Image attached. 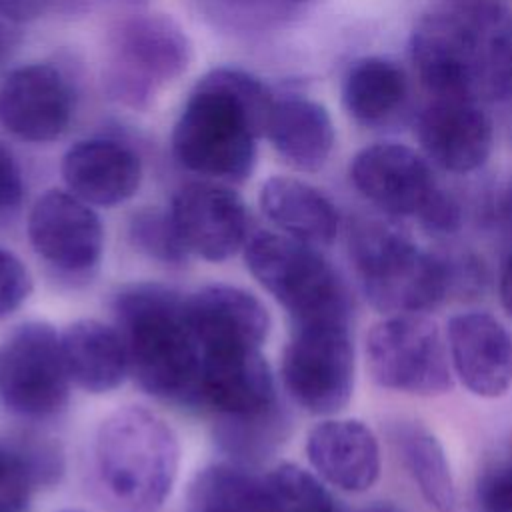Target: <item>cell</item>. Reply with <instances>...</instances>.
Instances as JSON below:
<instances>
[{"label":"cell","instance_id":"obj_23","mask_svg":"<svg viewBox=\"0 0 512 512\" xmlns=\"http://www.w3.org/2000/svg\"><path fill=\"white\" fill-rule=\"evenodd\" d=\"M266 138L296 170H320L334 148V126L328 110L302 96L274 100Z\"/></svg>","mask_w":512,"mask_h":512},{"label":"cell","instance_id":"obj_17","mask_svg":"<svg viewBox=\"0 0 512 512\" xmlns=\"http://www.w3.org/2000/svg\"><path fill=\"white\" fill-rule=\"evenodd\" d=\"M186 316L200 350L260 348L272 326L264 302L230 284H208L192 292Z\"/></svg>","mask_w":512,"mask_h":512},{"label":"cell","instance_id":"obj_8","mask_svg":"<svg viewBox=\"0 0 512 512\" xmlns=\"http://www.w3.org/2000/svg\"><path fill=\"white\" fill-rule=\"evenodd\" d=\"M188 62L190 42L174 20L136 14L122 20L110 36L104 82L110 96L140 108L160 86L178 78Z\"/></svg>","mask_w":512,"mask_h":512},{"label":"cell","instance_id":"obj_18","mask_svg":"<svg viewBox=\"0 0 512 512\" xmlns=\"http://www.w3.org/2000/svg\"><path fill=\"white\" fill-rule=\"evenodd\" d=\"M66 188L90 206H118L130 200L142 182L138 154L108 138L80 140L70 146L60 166Z\"/></svg>","mask_w":512,"mask_h":512},{"label":"cell","instance_id":"obj_11","mask_svg":"<svg viewBox=\"0 0 512 512\" xmlns=\"http://www.w3.org/2000/svg\"><path fill=\"white\" fill-rule=\"evenodd\" d=\"M34 252L52 268L84 274L102 258L104 228L94 208L70 190H46L28 214Z\"/></svg>","mask_w":512,"mask_h":512},{"label":"cell","instance_id":"obj_27","mask_svg":"<svg viewBox=\"0 0 512 512\" xmlns=\"http://www.w3.org/2000/svg\"><path fill=\"white\" fill-rule=\"evenodd\" d=\"M262 512H338L318 476L298 464H278L260 478Z\"/></svg>","mask_w":512,"mask_h":512},{"label":"cell","instance_id":"obj_12","mask_svg":"<svg viewBox=\"0 0 512 512\" xmlns=\"http://www.w3.org/2000/svg\"><path fill=\"white\" fill-rule=\"evenodd\" d=\"M168 214L188 254L204 260H228L248 242L246 204L224 184L190 182L182 186L174 194Z\"/></svg>","mask_w":512,"mask_h":512},{"label":"cell","instance_id":"obj_7","mask_svg":"<svg viewBox=\"0 0 512 512\" xmlns=\"http://www.w3.org/2000/svg\"><path fill=\"white\" fill-rule=\"evenodd\" d=\"M290 398L310 414L342 410L354 388V346L348 318L292 324L280 362Z\"/></svg>","mask_w":512,"mask_h":512},{"label":"cell","instance_id":"obj_35","mask_svg":"<svg viewBox=\"0 0 512 512\" xmlns=\"http://www.w3.org/2000/svg\"><path fill=\"white\" fill-rule=\"evenodd\" d=\"M12 22H8V20H4L2 16H0V60L6 56V52L10 50V46L14 44V30H12Z\"/></svg>","mask_w":512,"mask_h":512},{"label":"cell","instance_id":"obj_16","mask_svg":"<svg viewBox=\"0 0 512 512\" xmlns=\"http://www.w3.org/2000/svg\"><path fill=\"white\" fill-rule=\"evenodd\" d=\"M448 356L460 382L480 398H498L512 384V338L488 312H460L446 324Z\"/></svg>","mask_w":512,"mask_h":512},{"label":"cell","instance_id":"obj_6","mask_svg":"<svg viewBox=\"0 0 512 512\" xmlns=\"http://www.w3.org/2000/svg\"><path fill=\"white\" fill-rule=\"evenodd\" d=\"M244 260L292 324L348 318L344 284L318 248L282 232L260 230L248 238Z\"/></svg>","mask_w":512,"mask_h":512},{"label":"cell","instance_id":"obj_13","mask_svg":"<svg viewBox=\"0 0 512 512\" xmlns=\"http://www.w3.org/2000/svg\"><path fill=\"white\" fill-rule=\"evenodd\" d=\"M72 114V88L52 64L14 68L0 84V124L20 140H58L68 130Z\"/></svg>","mask_w":512,"mask_h":512},{"label":"cell","instance_id":"obj_3","mask_svg":"<svg viewBox=\"0 0 512 512\" xmlns=\"http://www.w3.org/2000/svg\"><path fill=\"white\" fill-rule=\"evenodd\" d=\"M112 308L136 382L160 400L198 398L202 350L186 316V298L144 282L122 288Z\"/></svg>","mask_w":512,"mask_h":512},{"label":"cell","instance_id":"obj_33","mask_svg":"<svg viewBox=\"0 0 512 512\" xmlns=\"http://www.w3.org/2000/svg\"><path fill=\"white\" fill-rule=\"evenodd\" d=\"M58 0H0V16L12 24H24L44 16Z\"/></svg>","mask_w":512,"mask_h":512},{"label":"cell","instance_id":"obj_15","mask_svg":"<svg viewBox=\"0 0 512 512\" xmlns=\"http://www.w3.org/2000/svg\"><path fill=\"white\" fill-rule=\"evenodd\" d=\"M198 400L216 412L258 422L276 408V384L260 348L202 350Z\"/></svg>","mask_w":512,"mask_h":512},{"label":"cell","instance_id":"obj_21","mask_svg":"<svg viewBox=\"0 0 512 512\" xmlns=\"http://www.w3.org/2000/svg\"><path fill=\"white\" fill-rule=\"evenodd\" d=\"M62 356L70 382L90 394L116 390L130 372L118 328L94 318H80L60 332Z\"/></svg>","mask_w":512,"mask_h":512},{"label":"cell","instance_id":"obj_24","mask_svg":"<svg viewBox=\"0 0 512 512\" xmlns=\"http://www.w3.org/2000/svg\"><path fill=\"white\" fill-rule=\"evenodd\" d=\"M408 96L404 70L388 58L366 56L356 60L342 82V104L360 124L376 126L392 118Z\"/></svg>","mask_w":512,"mask_h":512},{"label":"cell","instance_id":"obj_34","mask_svg":"<svg viewBox=\"0 0 512 512\" xmlns=\"http://www.w3.org/2000/svg\"><path fill=\"white\" fill-rule=\"evenodd\" d=\"M498 292H500V302H502L504 310L512 316V256H508L502 266Z\"/></svg>","mask_w":512,"mask_h":512},{"label":"cell","instance_id":"obj_36","mask_svg":"<svg viewBox=\"0 0 512 512\" xmlns=\"http://www.w3.org/2000/svg\"><path fill=\"white\" fill-rule=\"evenodd\" d=\"M60 512H82V510H60Z\"/></svg>","mask_w":512,"mask_h":512},{"label":"cell","instance_id":"obj_25","mask_svg":"<svg viewBox=\"0 0 512 512\" xmlns=\"http://www.w3.org/2000/svg\"><path fill=\"white\" fill-rule=\"evenodd\" d=\"M394 442L426 504L436 512H452L456 508V486L438 438L420 424H400Z\"/></svg>","mask_w":512,"mask_h":512},{"label":"cell","instance_id":"obj_19","mask_svg":"<svg viewBox=\"0 0 512 512\" xmlns=\"http://www.w3.org/2000/svg\"><path fill=\"white\" fill-rule=\"evenodd\" d=\"M418 140L436 166L472 172L490 156L492 124L470 100L436 98L418 120Z\"/></svg>","mask_w":512,"mask_h":512},{"label":"cell","instance_id":"obj_9","mask_svg":"<svg viewBox=\"0 0 512 512\" xmlns=\"http://www.w3.org/2000/svg\"><path fill=\"white\" fill-rule=\"evenodd\" d=\"M70 396L60 332L42 320L16 326L0 342V404L22 418L58 414Z\"/></svg>","mask_w":512,"mask_h":512},{"label":"cell","instance_id":"obj_31","mask_svg":"<svg viewBox=\"0 0 512 512\" xmlns=\"http://www.w3.org/2000/svg\"><path fill=\"white\" fill-rule=\"evenodd\" d=\"M480 512H512V462L486 468L476 484Z\"/></svg>","mask_w":512,"mask_h":512},{"label":"cell","instance_id":"obj_4","mask_svg":"<svg viewBox=\"0 0 512 512\" xmlns=\"http://www.w3.org/2000/svg\"><path fill=\"white\" fill-rule=\"evenodd\" d=\"M94 476L112 512H158L178 478L172 426L142 406L110 412L94 436Z\"/></svg>","mask_w":512,"mask_h":512},{"label":"cell","instance_id":"obj_22","mask_svg":"<svg viewBox=\"0 0 512 512\" xmlns=\"http://www.w3.org/2000/svg\"><path fill=\"white\" fill-rule=\"evenodd\" d=\"M262 214L286 236L314 248L328 246L338 234V210L318 188L290 176H272L260 186Z\"/></svg>","mask_w":512,"mask_h":512},{"label":"cell","instance_id":"obj_37","mask_svg":"<svg viewBox=\"0 0 512 512\" xmlns=\"http://www.w3.org/2000/svg\"><path fill=\"white\" fill-rule=\"evenodd\" d=\"M292 2H302V0H292Z\"/></svg>","mask_w":512,"mask_h":512},{"label":"cell","instance_id":"obj_30","mask_svg":"<svg viewBox=\"0 0 512 512\" xmlns=\"http://www.w3.org/2000/svg\"><path fill=\"white\" fill-rule=\"evenodd\" d=\"M32 292V276L26 264L0 246V320L16 312Z\"/></svg>","mask_w":512,"mask_h":512},{"label":"cell","instance_id":"obj_2","mask_svg":"<svg viewBox=\"0 0 512 512\" xmlns=\"http://www.w3.org/2000/svg\"><path fill=\"white\" fill-rule=\"evenodd\" d=\"M422 84L436 98L512 94V20L494 4L424 16L410 38Z\"/></svg>","mask_w":512,"mask_h":512},{"label":"cell","instance_id":"obj_32","mask_svg":"<svg viewBox=\"0 0 512 512\" xmlns=\"http://www.w3.org/2000/svg\"><path fill=\"white\" fill-rule=\"evenodd\" d=\"M24 196L22 170L12 152L0 144V216L14 212Z\"/></svg>","mask_w":512,"mask_h":512},{"label":"cell","instance_id":"obj_20","mask_svg":"<svg viewBox=\"0 0 512 512\" xmlns=\"http://www.w3.org/2000/svg\"><path fill=\"white\" fill-rule=\"evenodd\" d=\"M306 456L316 474L344 490L364 492L380 474V448L374 432L354 418H330L306 438Z\"/></svg>","mask_w":512,"mask_h":512},{"label":"cell","instance_id":"obj_1","mask_svg":"<svg viewBox=\"0 0 512 512\" xmlns=\"http://www.w3.org/2000/svg\"><path fill=\"white\" fill-rule=\"evenodd\" d=\"M274 98L238 68H214L198 80L172 130V152L190 172L240 184L256 166V140L266 134Z\"/></svg>","mask_w":512,"mask_h":512},{"label":"cell","instance_id":"obj_26","mask_svg":"<svg viewBox=\"0 0 512 512\" xmlns=\"http://www.w3.org/2000/svg\"><path fill=\"white\" fill-rule=\"evenodd\" d=\"M188 512H262L260 478L234 464H212L192 480Z\"/></svg>","mask_w":512,"mask_h":512},{"label":"cell","instance_id":"obj_29","mask_svg":"<svg viewBox=\"0 0 512 512\" xmlns=\"http://www.w3.org/2000/svg\"><path fill=\"white\" fill-rule=\"evenodd\" d=\"M36 484L22 448L0 440V512H26Z\"/></svg>","mask_w":512,"mask_h":512},{"label":"cell","instance_id":"obj_28","mask_svg":"<svg viewBox=\"0 0 512 512\" xmlns=\"http://www.w3.org/2000/svg\"><path fill=\"white\" fill-rule=\"evenodd\" d=\"M132 246L162 264H182L190 256L178 238L168 210L144 208L136 212L128 226Z\"/></svg>","mask_w":512,"mask_h":512},{"label":"cell","instance_id":"obj_14","mask_svg":"<svg viewBox=\"0 0 512 512\" xmlns=\"http://www.w3.org/2000/svg\"><path fill=\"white\" fill-rule=\"evenodd\" d=\"M350 178L356 190L374 206L388 214L418 220L440 192L426 160L396 142L360 150L350 164Z\"/></svg>","mask_w":512,"mask_h":512},{"label":"cell","instance_id":"obj_5","mask_svg":"<svg viewBox=\"0 0 512 512\" xmlns=\"http://www.w3.org/2000/svg\"><path fill=\"white\" fill-rule=\"evenodd\" d=\"M350 254L362 292L380 312L420 314L454 288L446 260L422 252L408 236L384 224L356 226Z\"/></svg>","mask_w":512,"mask_h":512},{"label":"cell","instance_id":"obj_10","mask_svg":"<svg viewBox=\"0 0 512 512\" xmlns=\"http://www.w3.org/2000/svg\"><path fill=\"white\" fill-rule=\"evenodd\" d=\"M440 330L422 314H392L366 336V362L382 388L436 396L452 388V364Z\"/></svg>","mask_w":512,"mask_h":512}]
</instances>
